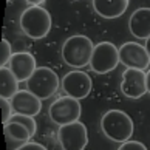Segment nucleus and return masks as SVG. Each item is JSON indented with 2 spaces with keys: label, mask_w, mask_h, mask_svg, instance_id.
Wrapping results in <instances>:
<instances>
[{
  "label": "nucleus",
  "mask_w": 150,
  "mask_h": 150,
  "mask_svg": "<svg viewBox=\"0 0 150 150\" xmlns=\"http://www.w3.org/2000/svg\"><path fill=\"white\" fill-rule=\"evenodd\" d=\"M94 45L90 37L84 34H74L64 42L60 54H62V59L67 65L73 67L76 70H81L90 65Z\"/></svg>",
  "instance_id": "obj_1"
},
{
  "label": "nucleus",
  "mask_w": 150,
  "mask_h": 150,
  "mask_svg": "<svg viewBox=\"0 0 150 150\" xmlns=\"http://www.w3.org/2000/svg\"><path fill=\"white\" fill-rule=\"evenodd\" d=\"M101 129L108 139L122 144L125 141H130L135 125H133V121L129 116V113L113 108L102 115Z\"/></svg>",
  "instance_id": "obj_2"
},
{
  "label": "nucleus",
  "mask_w": 150,
  "mask_h": 150,
  "mask_svg": "<svg viewBox=\"0 0 150 150\" xmlns=\"http://www.w3.org/2000/svg\"><path fill=\"white\" fill-rule=\"evenodd\" d=\"M51 14L43 6H28L19 19L22 31L33 40L45 39L51 30Z\"/></svg>",
  "instance_id": "obj_3"
},
{
  "label": "nucleus",
  "mask_w": 150,
  "mask_h": 150,
  "mask_svg": "<svg viewBox=\"0 0 150 150\" xmlns=\"http://www.w3.org/2000/svg\"><path fill=\"white\" fill-rule=\"evenodd\" d=\"M59 77L50 67H37L33 76L26 81V90L36 94L39 99H48L59 90Z\"/></svg>",
  "instance_id": "obj_4"
},
{
  "label": "nucleus",
  "mask_w": 150,
  "mask_h": 150,
  "mask_svg": "<svg viewBox=\"0 0 150 150\" xmlns=\"http://www.w3.org/2000/svg\"><path fill=\"white\" fill-rule=\"evenodd\" d=\"M119 64V48H116L115 43L99 42L94 45L93 56L90 60L91 71L98 74H107L110 71H113Z\"/></svg>",
  "instance_id": "obj_5"
},
{
  "label": "nucleus",
  "mask_w": 150,
  "mask_h": 150,
  "mask_svg": "<svg viewBox=\"0 0 150 150\" xmlns=\"http://www.w3.org/2000/svg\"><path fill=\"white\" fill-rule=\"evenodd\" d=\"M48 115L54 124L60 125H67L71 122L79 121L81 115H82V105L79 99H74L71 96H62L57 98L51 105H50Z\"/></svg>",
  "instance_id": "obj_6"
},
{
  "label": "nucleus",
  "mask_w": 150,
  "mask_h": 150,
  "mask_svg": "<svg viewBox=\"0 0 150 150\" xmlns=\"http://www.w3.org/2000/svg\"><path fill=\"white\" fill-rule=\"evenodd\" d=\"M57 139L62 150H84L88 144L87 127L81 121L60 125L57 132Z\"/></svg>",
  "instance_id": "obj_7"
},
{
  "label": "nucleus",
  "mask_w": 150,
  "mask_h": 150,
  "mask_svg": "<svg viewBox=\"0 0 150 150\" xmlns=\"http://www.w3.org/2000/svg\"><path fill=\"white\" fill-rule=\"evenodd\" d=\"M60 85H62V90L67 96H71L74 99L82 101V99H85L91 93L93 81L85 71L73 70V71H68L62 77Z\"/></svg>",
  "instance_id": "obj_8"
},
{
  "label": "nucleus",
  "mask_w": 150,
  "mask_h": 150,
  "mask_svg": "<svg viewBox=\"0 0 150 150\" xmlns=\"http://www.w3.org/2000/svg\"><path fill=\"white\" fill-rule=\"evenodd\" d=\"M119 60L125 68L147 70L150 64V54L146 47L138 42H125L119 47Z\"/></svg>",
  "instance_id": "obj_9"
},
{
  "label": "nucleus",
  "mask_w": 150,
  "mask_h": 150,
  "mask_svg": "<svg viewBox=\"0 0 150 150\" xmlns=\"http://www.w3.org/2000/svg\"><path fill=\"white\" fill-rule=\"evenodd\" d=\"M121 91L129 99H139L147 93V74L142 70L125 68L122 73Z\"/></svg>",
  "instance_id": "obj_10"
},
{
  "label": "nucleus",
  "mask_w": 150,
  "mask_h": 150,
  "mask_svg": "<svg viewBox=\"0 0 150 150\" xmlns=\"http://www.w3.org/2000/svg\"><path fill=\"white\" fill-rule=\"evenodd\" d=\"M9 101L13 105L14 113L17 115L37 116L42 110V99H39L30 90H19Z\"/></svg>",
  "instance_id": "obj_11"
},
{
  "label": "nucleus",
  "mask_w": 150,
  "mask_h": 150,
  "mask_svg": "<svg viewBox=\"0 0 150 150\" xmlns=\"http://www.w3.org/2000/svg\"><path fill=\"white\" fill-rule=\"evenodd\" d=\"M9 70L14 73L19 82H26L36 71V59L31 53L28 51H17L13 54V57L9 60Z\"/></svg>",
  "instance_id": "obj_12"
},
{
  "label": "nucleus",
  "mask_w": 150,
  "mask_h": 150,
  "mask_svg": "<svg viewBox=\"0 0 150 150\" xmlns=\"http://www.w3.org/2000/svg\"><path fill=\"white\" fill-rule=\"evenodd\" d=\"M3 133H5V142H6L8 150H19L26 142H30V138H33L26 127L13 121H9L8 124L3 125Z\"/></svg>",
  "instance_id": "obj_13"
},
{
  "label": "nucleus",
  "mask_w": 150,
  "mask_h": 150,
  "mask_svg": "<svg viewBox=\"0 0 150 150\" xmlns=\"http://www.w3.org/2000/svg\"><path fill=\"white\" fill-rule=\"evenodd\" d=\"M129 30L133 37L147 40L150 37V8H138L129 19Z\"/></svg>",
  "instance_id": "obj_14"
},
{
  "label": "nucleus",
  "mask_w": 150,
  "mask_h": 150,
  "mask_svg": "<svg viewBox=\"0 0 150 150\" xmlns=\"http://www.w3.org/2000/svg\"><path fill=\"white\" fill-rule=\"evenodd\" d=\"M129 0H93V9L104 19H116L125 14Z\"/></svg>",
  "instance_id": "obj_15"
},
{
  "label": "nucleus",
  "mask_w": 150,
  "mask_h": 150,
  "mask_svg": "<svg viewBox=\"0 0 150 150\" xmlns=\"http://www.w3.org/2000/svg\"><path fill=\"white\" fill-rule=\"evenodd\" d=\"M19 91V81L9 67H0V98L13 99V96Z\"/></svg>",
  "instance_id": "obj_16"
},
{
  "label": "nucleus",
  "mask_w": 150,
  "mask_h": 150,
  "mask_svg": "<svg viewBox=\"0 0 150 150\" xmlns=\"http://www.w3.org/2000/svg\"><path fill=\"white\" fill-rule=\"evenodd\" d=\"M11 121H13V122H19V124H22L23 127H26L28 132L31 133V136L36 135L37 124H36V121H34V116H26V115H17V113H14L13 118H11Z\"/></svg>",
  "instance_id": "obj_17"
},
{
  "label": "nucleus",
  "mask_w": 150,
  "mask_h": 150,
  "mask_svg": "<svg viewBox=\"0 0 150 150\" xmlns=\"http://www.w3.org/2000/svg\"><path fill=\"white\" fill-rule=\"evenodd\" d=\"M13 54L14 53L11 50V43L6 39H2V43H0V67H8Z\"/></svg>",
  "instance_id": "obj_18"
},
{
  "label": "nucleus",
  "mask_w": 150,
  "mask_h": 150,
  "mask_svg": "<svg viewBox=\"0 0 150 150\" xmlns=\"http://www.w3.org/2000/svg\"><path fill=\"white\" fill-rule=\"evenodd\" d=\"M0 104H2V122L5 125L11 121V118H13V115H14V110H13V105H11L9 99L0 98Z\"/></svg>",
  "instance_id": "obj_19"
},
{
  "label": "nucleus",
  "mask_w": 150,
  "mask_h": 150,
  "mask_svg": "<svg viewBox=\"0 0 150 150\" xmlns=\"http://www.w3.org/2000/svg\"><path fill=\"white\" fill-rule=\"evenodd\" d=\"M118 150H147V147L144 146L141 141H125L121 144V147Z\"/></svg>",
  "instance_id": "obj_20"
},
{
  "label": "nucleus",
  "mask_w": 150,
  "mask_h": 150,
  "mask_svg": "<svg viewBox=\"0 0 150 150\" xmlns=\"http://www.w3.org/2000/svg\"><path fill=\"white\" fill-rule=\"evenodd\" d=\"M19 150H47L45 147L42 146V144H39V142H26L23 147H20Z\"/></svg>",
  "instance_id": "obj_21"
},
{
  "label": "nucleus",
  "mask_w": 150,
  "mask_h": 150,
  "mask_svg": "<svg viewBox=\"0 0 150 150\" xmlns=\"http://www.w3.org/2000/svg\"><path fill=\"white\" fill-rule=\"evenodd\" d=\"M26 3L30 5V6H42V3L45 2V0H25Z\"/></svg>",
  "instance_id": "obj_22"
},
{
  "label": "nucleus",
  "mask_w": 150,
  "mask_h": 150,
  "mask_svg": "<svg viewBox=\"0 0 150 150\" xmlns=\"http://www.w3.org/2000/svg\"><path fill=\"white\" fill-rule=\"evenodd\" d=\"M146 74H147V93L150 94V70L147 71Z\"/></svg>",
  "instance_id": "obj_23"
},
{
  "label": "nucleus",
  "mask_w": 150,
  "mask_h": 150,
  "mask_svg": "<svg viewBox=\"0 0 150 150\" xmlns=\"http://www.w3.org/2000/svg\"><path fill=\"white\" fill-rule=\"evenodd\" d=\"M144 47H146V50H147V51H149V54H150V37H149L147 40H146V45H144Z\"/></svg>",
  "instance_id": "obj_24"
},
{
  "label": "nucleus",
  "mask_w": 150,
  "mask_h": 150,
  "mask_svg": "<svg viewBox=\"0 0 150 150\" xmlns=\"http://www.w3.org/2000/svg\"><path fill=\"white\" fill-rule=\"evenodd\" d=\"M8 2H13V0H8Z\"/></svg>",
  "instance_id": "obj_25"
}]
</instances>
